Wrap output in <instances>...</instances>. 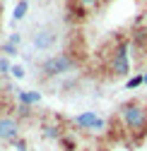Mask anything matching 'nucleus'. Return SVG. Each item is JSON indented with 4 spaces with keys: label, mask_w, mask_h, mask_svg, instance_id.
Masks as SVG:
<instances>
[{
    "label": "nucleus",
    "mask_w": 147,
    "mask_h": 151,
    "mask_svg": "<svg viewBox=\"0 0 147 151\" xmlns=\"http://www.w3.org/2000/svg\"><path fill=\"white\" fill-rule=\"evenodd\" d=\"M133 43L140 46V48L147 46V27H145V29H135V34H133Z\"/></svg>",
    "instance_id": "obj_10"
},
{
    "label": "nucleus",
    "mask_w": 147,
    "mask_h": 151,
    "mask_svg": "<svg viewBox=\"0 0 147 151\" xmlns=\"http://www.w3.org/2000/svg\"><path fill=\"white\" fill-rule=\"evenodd\" d=\"M97 151H108V149H97Z\"/></svg>",
    "instance_id": "obj_21"
},
{
    "label": "nucleus",
    "mask_w": 147,
    "mask_h": 151,
    "mask_svg": "<svg viewBox=\"0 0 147 151\" xmlns=\"http://www.w3.org/2000/svg\"><path fill=\"white\" fill-rule=\"evenodd\" d=\"M118 118L130 134H145L147 132V106L140 101H128L118 108Z\"/></svg>",
    "instance_id": "obj_1"
},
{
    "label": "nucleus",
    "mask_w": 147,
    "mask_h": 151,
    "mask_svg": "<svg viewBox=\"0 0 147 151\" xmlns=\"http://www.w3.org/2000/svg\"><path fill=\"white\" fill-rule=\"evenodd\" d=\"M10 70H12L10 60L7 58H0V74H10Z\"/></svg>",
    "instance_id": "obj_13"
},
{
    "label": "nucleus",
    "mask_w": 147,
    "mask_h": 151,
    "mask_svg": "<svg viewBox=\"0 0 147 151\" xmlns=\"http://www.w3.org/2000/svg\"><path fill=\"white\" fill-rule=\"evenodd\" d=\"M60 144H63V149H65V151H77L75 142H72V139H68V137H63V139H60Z\"/></svg>",
    "instance_id": "obj_14"
},
{
    "label": "nucleus",
    "mask_w": 147,
    "mask_h": 151,
    "mask_svg": "<svg viewBox=\"0 0 147 151\" xmlns=\"http://www.w3.org/2000/svg\"><path fill=\"white\" fill-rule=\"evenodd\" d=\"M20 41H22L20 34H12V36H10V43H12V46H20Z\"/></svg>",
    "instance_id": "obj_19"
},
{
    "label": "nucleus",
    "mask_w": 147,
    "mask_h": 151,
    "mask_svg": "<svg viewBox=\"0 0 147 151\" xmlns=\"http://www.w3.org/2000/svg\"><path fill=\"white\" fill-rule=\"evenodd\" d=\"M3 50H5V55H15V53H17V46H12V43L7 41V43L3 46Z\"/></svg>",
    "instance_id": "obj_18"
},
{
    "label": "nucleus",
    "mask_w": 147,
    "mask_h": 151,
    "mask_svg": "<svg viewBox=\"0 0 147 151\" xmlns=\"http://www.w3.org/2000/svg\"><path fill=\"white\" fill-rule=\"evenodd\" d=\"M72 67H75V58H72V55L56 53V55H51V58H46L41 63V74H44L46 79H51V77H58V74L70 72Z\"/></svg>",
    "instance_id": "obj_2"
},
{
    "label": "nucleus",
    "mask_w": 147,
    "mask_h": 151,
    "mask_svg": "<svg viewBox=\"0 0 147 151\" xmlns=\"http://www.w3.org/2000/svg\"><path fill=\"white\" fill-rule=\"evenodd\" d=\"M77 3H80L82 7H99L101 0H77Z\"/></svg>",
    "instance_id": "obj_16"
},
{
    "label": "nucleus",
    "mask_w": 147,
    "mask_h": 151,
    "mask_svg": "<svg viewBox=\"0 0 147 151\" xmlns=\"http://www.w3.org/2000/svg\"><path fill=\"white\" fill-rule=\"evenodd\" d=\"M142 84H145V74H133V77L125 82L128 89H138V86H142Z\"/></svg>",
    "instance_id": "obj_11"
},
{
    "label": "nucleus",
    "mask_w": 147,
    "mask_h": 151,
    "mask_svg": "<svg viewBox=\"0 0 147 151\" xmlns=\"http://www.w3.org/2000/svg\"><path fill=\"white\" fill-rule=\"evenodd\" d=\"M77 151H84V149H77Z\"/></svg>",
    "instance_id": "obj_22"
},
{
    "label": "nucleus",
    "mask_w": 147,
    "mask_h": 151,
    "mask_svg": "<svg viewBox=\"0 0 147 151\" xmlns=\"http://www.w3.org/2000/svg\"><path fill=\"white\" fill-rule=\"evenodd\" d=\"M12 146H15L17 151H27V142H24L22 137H20V139H15V142H12Z\"/></svg>",
    "instance_id": "obj_17"
},
{
    "label": "nucleus",
    "mask_w": 147,
    "mask_h": 151,
    "mask_svg": "<svg viewBox=\"0 0 147 151\" xmlns=\"http://www.w3.org/2000/svg\"><path fill=\"white\" fill-rule=\"evenodd\" d=\"M17 101L24 103V106H34V103L41 101V93L39 91H20L17 89Z\"/></svg>",
    "instance_id": "obj_7"
},
{
    "label": "nucleus",
    "mask_w": 147,
    "mask_h": 151,
    "mask_svg": "<svg viewBox=\"0 0 147 151\" xmlns=\"http://www.w3.org/2000/svg\"><path fill=\"white\" fill-rule=\"evenodd\" d=\"M17 110H20V118H29V115H31V106L20 103V108H17Z\"/></svg>",
    "instance_id": "obj_15"
},
{
    "label": "nucleus",
    "mask_w": 147,
    "mask_h": 151,
    "mask_svg": "<svg viewBox=\"0 0 147 151\" xmlns=\"http://www.w3.org/2000/svg\"><path fill=\"white\" fill-rule=\"evenodd\" d=\"M27 10H29V3H27V0H20V3L15 5V12H12V19H15V22H20V19H24V17H27Z\"/></svg>",
    "instance_id": "obj_9"
},
{
    "label": "nucleus",
    "mask_w": 147,
    "mask_h": 151,
    "mask_svg": "<svg viewBox=\"0 0 147 151\" xmlns=\"http://www.w3.org/2000/svg\"><path fill=\"white\" fill-rule=\"evenodd\" d=\"M56 41H58V34L53 31V29H39V31L34 34V46L41 48V50L53 48V46H56Z\"/></svg>",
    "instance_id": "obj_6"
},
{
    "label": "nucleus",
    "mask_w": 147,
    "mask_h": 151,
    "mask_svg": "<svg viewBox=\"0 0 147 151\" xmlns=\"http://www.w3.org/2000/svg\"><path fill=\"white\" fill-rule=\"evenodd\" d=\"M145 84H147V72H145Z\"/></svg>",
    "instance_id": "obj_20"
},
{
    "label": "nucleus",
    "mask_w": 147,
    "mask_h": 151,
    "mask_svg": "<svg viewBox=\"0 0 147 151\" xmlns=\"http://www.w3.org/2000/svg\"><path fill=\"white\" fill-rule=\"evenodd\" d=\"M20 132H22L20 118H15V115H0V142L12 144L15 139H20Z\"/></svg>",
    "instance_id": "obj_4"
},
{
    "label": "nucleus",
    "mask_w": 147,
    "mask_h": 151,
    "mask_svg": "<svg viewBox=\"0 0 147 151\" xmlns=\"http://www.w3.org/2000/svg\"><path fill=\"white\" fill-rule=\"evenodd\" d=\"M72 122H75V127H80V129H84V132H104V129H106V120L99 118L94 110L80 113V115H75Z\"/></svg>",
    "instance_id": "obj_5"
},
{
    "label": "nucleus",
    "mask_w": 147,
    "mask_h": 151,
    "mask_svg": "<svg viewBox=\"0 0 147 151\" xmlns=\"http://www.w3.org/2000/svg\"><path fill=\"white\" fill-rule=\"evenodd\" d=\"M44 137H46V139H56V142H60V139H63V132H60L58 125H44Z\"/></svg>",
    "instance_id": "obj_8"
},
{
    "label": "nucleus",
    "mask_w": 147,
    "mask_h": 151,
    "mask_svg": "<svg viewBox=\"0 0 147 151\" xmlns=\"http://www.w3.org/2000/svg\"><path fill=\"white\" fill-rule=\"evenodd\" d=\"M108 67H111V72L116 77H128V74H130V43L128 41H118Z\"/></svg>",
    "instance_id": "obj_3"
},
{
    "label": "nucleus",
    "mask_w": 147,
    "mask_h": 151,
    "mask_svg": "<svg viewBox=\"0 0 147 151\" xmlns=\"http://www.w3.org/2000/svg\"><path fill=\"white\" fill-rule=\"evenodd\" d=\"M10 74H12L15 79H24V67H22V65H12Z\"/></svg>",
    "instance_id": "obj_12"
}]
</instances>
